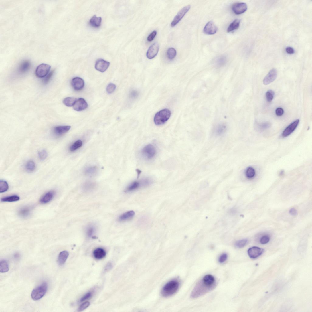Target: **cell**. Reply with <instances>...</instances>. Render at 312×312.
<instances>
[{
	"mask_svg": "<svg viewBox=\"0 0 312 312\" xmlns=\"http://www.w3.org/2000/svg\"><path fill=\"white\" fill-rule=\"evenodd\" d=\"M180 285L179 282L176 279L170 281L163 287L161 290L162 295L164 297L171 296L178 290Z\"/></svg>",
	"mask_w": 312,
	"mask_h": 312,
	"instance_id": "obj_1",
	"label": "cell"
},
{
	"mask_svg": "<svg viewBox=\"0 0 312 312\" xmlns=\"http://www.w3.org/2000/svg\"><path fill=\"white\" fill-rule=\"evenodd\" d=\"M171 112L167 109H165L156 113L154 117V122L156 125H163L171 117Z\"/></svg>",
	"mask_w": 312,
	"mask_h": 312,
	"instance_id": "obj_2",
	"label": "cell"
},
{
	"mask_svg": "<svg viewBox=\"0 0 312 312\" xmlns=\"http://www.w3.org/2000/svg\"><path fill=\"white\" fill-rule=\"evenodd\" d=\"M48 285L46 282H44L37 286L31 292V297L33 300L37 301L41 299L46 294Z\"/></svg>",
	"mask_w": 312,
	"mask_h": 312,
	"instance_id": "obj_3",
	"label": "cell"
},
{
	"mask_svg": "<svg viewBox=\"0 0 312 312\" xmlns=\"http://www.w3.org/2000/svg\"><path fill=\"white\" fill-rule=\"evenodd\" d=\"M51 69V66L45 64H42L37 67L35 74L36 76L39 78L45 77L49 74Z\"/></svg>",
	"mask_w": 312,
	"mask_h": 312,
	"instance_id": "obj_4",
	"label": "cell"
},
{
	"mask_svg": "<svg viewBox=\"0 0 312 312\" xmlns=\"http://www.w3.org/2000/svg\"><path fill=\"white\" fill-rule=\"evenodd\" d=\"M141 153L146 159L149 160L154 158L156 154V150L154 146L151 144L148 145L143 149Z\"/></svg>",
	"mask_w": 312,
	"mask_h": 312,
	"instance_id": "obj_5",
	"label": "cell"
},
{
	"mask_svg": "<svg viewBox=\"0 0 312 312\" xmlns=\"http://www.w3.org/2000/svg\"><path fill=\"white\" fill-rule=\"evenodd\" d=\"M191 6L190 5H188L183 7L181 10L179 11L177 15L174 17L173 20L171 23V26L173 27L177 25L179 21H180L185 15L190 10Z\"/></svg>",
	"mask_w": 312,
	"mask_h": 312,
	"instance_id": "obj_6",
	"label": "cell"
},
{
	"mask_svg": "<svg viewBox=\"0 0 312 312\" xmlns=\"http://www.w3.org/2000/svg\"><path fill=\"white\" fill-rule=\"evenodd\" d=\"M151 183V181L148 179H146L141 182L135 181L132 183L127 187L126 190L127 192H130L135 190L140 187L148 186Z\"/></svg>",
	"mask_w": 312,
	"mask_h": 312,
	"instance_id": "obj_7",
	"label": "cell"
},
{
	"mask_svg": "<svg viewBox=\"0 0 312 312\" xmlns=\"http://www.w3.org/2000/svg\"><path fill=\"white\" fill-rule=\"evenodd\" d=\"M248 6L246 3H238L234 4L232 7V9L234 13L237 15H240L247 10Z\"/></svg>",
	"mask_w": 312,
	"mask_h": 312,
	"instance_id": "obj_8",
	"label": "cell"
},
{
	"mask_svg": "<svg viewBox=\"0 0 312 312\" xmlns=\"http://www.w3.org/2000/svg\"><path fill=\"white\" fill-rule=\"evenodd\" d=\"M300 121L297 119L288 125L282 132V136L283 138L289 136L293 132L299 125Z\"/></svg>",
	"mask_w": 312,
	"mask_h": 312,
	"instance_id": "obj_9",
	"label": "cell"
},
{
	"mask_svg": "<svg viewBox=\"0 0 312 312\" xmlns=\"http://www.w3.org/2000/svg\"><path fill=\"white\" fill-rule=\"evenodd\" d=\"M159 49V44L157 42L151 45L146 53V55L147 58L150 59L154 58L158 54Z\"/></svg>",
	"mask_w": 312,
	"mask_h": 312,
	"instance_id": "obj_10",
	"label": "cell"
},
{
	"mask_svg": "<svg viewBox=\"0 0 312 312\" xmlns=\"http://www.w3.org/2000/svg\"><path fill=\"white\" fill-rule=\"evenodd\" d=\"M110 64V63L109 62L102 59H100L96 61L95 68L98 71L104 72L107 70Z\"/></svg>",
	"mask_w": 312,
	"mask_h": 312,
	"instance_id": "obj_11",
	"label": "cell"
},
{
	"mask_svg": "<svg viewBox=\"0 0 312 312\" xmlns=\"http://www.w3.org/2000/svg\"><path fill=\"white\" fill-rule=\"evenodd\" d=\"M264 252L263 249L257 247H253L248 249V253L250 258L256 259L261 256Z\"/></svg>",
	"mask_w": 312,
	"mask_h": 312,
	"instance_id": "obj_12",
	"label": "cell"
},
{
	"mask_svg": "<svg viewBox=\"0 0 312 312\" xmlns=\"http://www.w3.org/2000/svg\"><path fill=\"white\" fill-rule=\"evenodd\" d=\"M277 75V70L275 68L272 69L264 78L263 81L264 84L267 85L272 83L275 81Z\"/></svg>",
	"mask_w": 312,
	"mask_h": 312,
	"instance_id": "obj_13",
	"label": "cell"
},
{
	"mask_svg": "<svg viewBox=\"0 0 312 312\" xmlns=\"http://www.w3.org/2000/svg\"><path fill=\"white\" fill-rule=\"evenodd\" d=\"M217 31L218 28L212 21L208 22L203 29L205 33L208 35H214L216 33Z\"/></svg>",
	"mask_w": 312,
	"mask_h": 312,
	"instance_id": "obj_14",
	"label": "cell"
},
{
	"mask_svg": "<svg viewBox=\"0 0 312 312\" xmlns=\"http://www.w3.org/2000/svg\"><path fill=\"white\" fill-rule=\"evenodd\" d=\"M88 105L84 99L80 98L77 100L73 106L74 109L77 111H81L86 109Z\"/></svg>",
	"mask_w": 312,
	"mask_h": 312,
	"instance_id": "obj_15",
	"label": "cell"
},
{
	"mask_svg": "<svg viewBox=\"0 0 312 312\" xmlns=\"http://www.w3.org/2000/svg\"><path fill=\"white\" fill-rule=\"evenodd\" d=\"M72 86L76 91L81 90L84 87V80L81 78L75 77L72 80Z\"/></svg>",
	"mask_w": 312,
	"mask_h": 312,
	"instance_id": "obj_16",
	"label": "cell"
},
{
	"mask_svg": "<svg viewBox=\"0 0 312 312\" xmlns=\"http://www.w3.org/2000/svg\"><path fill=\"white\" fill-rule=\"evenodd\" d=\"M55 195V192L51 191L47 192L40 198V202L42 204H46L53 200Z\"/></svg>",
	"mask_w": 312,
	"mask_h": 312,
	"instance_id": "obj_17",
	"label": "cell"
},
{
	"mask_svg": "<svg viewBox=\"0 0 312 312\" xmlns=\"http://www.w3.org/2000/svg\"><path fill=\"white\" fill-rule=\"evenodd\" d=\"M70 128V126H57L54 127L53 131L56 136H59L67 133Z\"/></svg>",
	"mask_w": 312,
	"mask_h": 312,
	"instance_id": "obj_18",
	"label": "cell"
},
{
	"mask_svg": "<svg viewBox=\"0 0 312 312\" xmlns=\"http://www.w3.org/2000/svg\"><path fill=\"white\" fill-rule=\"evenodd\" d=\"M228 129L227 125L223 123L217 125L214 130V134L217 136H220L224 134Z\"/></svg>",
	"mask_w": 312,
	"mask_h": 312,
	"instance_id": "obj_19",
	"label": "cell"
},
{
	"mask_svg": "<svg viewBox=\"0 0 312 312\" xmlns=\"http://www.w3.org/2000/svg\"><path fill=\"white\" fill-rule=\"evenodd\" d=\"M69 255L68 252L63 251L59 254L58 259V263L60 266H62L65 263Z\"/></svg>",
	"mask_w": 312,
	"mask_h": 312,
	"instance_id": "obj_20",
	"label": "cell"
},
{
	"mask_svg": "<svg viewBox=\"0 0 312 312\" xmlns=\"http://www.w3.org/2000/svg\"><path fill=\"white\" fill-rule=\"evenodd\" d=\"M102 18L101 17H97L94 15L89 21V23L92 27L94 28L100 27L101 24Z\"/></svg>",
	"mask_w": 312,
	"mask_h": 312,
	"instance_id": "obj_21",
	"label": "cell"
},
{
	"mask_svg": "<svg viewBox=\"0 0 312 312\" xmlns=\"http://www.w3.org/2000/svg\"><path fill=\"white\" fill-rule=\"evenodd\" d=\"M93 254L94 257L96 259H101L106 256V252L103 248H98L94 250Z\"/></svg>",
	"mask_w": 312,
	"mask_h": 312,
	"instance_id": "obj_22",
	"label": "cell"
},
{
	"mask_svg": "<svg viewBox=\"0 0 312 312\" xmlns=\"http://www.w3.org/2000/svg\"><path fill=\"white\" fill-rule=\"evenodd\" d=\"M202 281L206 286L211 287L213 285L215 282V279L211 275H207L203 277Z\"/></svg>",
	"mask_w": 312,
	"mask_h": 312,
	"instance_id": "obj_23",
	"label": "cell"
},
{
	"mask_svg": "<svg viewBox=\"0 0 312 312\" xmlns=\"http://www.w3.org/2000/svg\"><path fill=\"white\" fill-rule=\"evenodd\" d=\"M135 214V213L133 211L126 212L119 217V220L120 221H123L129 220L132 218L134 216Z\"/></svg>",
	"mask_w": 312,
	"mask_h": 312,
	"instance_id": "obj_24",
	"label": "cell"
},
{
	"mask_svg": "<svg viewBox=\"0 0 312 312\" xmlns=\"http://www.w3.org/2000/svg\"><path fill=\"white\" fill-rule=\"evenodd\" d=\"M31 66V64L29 61L27 60L23 61L21 64L19 68V71L21 73H24L29 69Z\"/></svg>",
	"mask_w": 312,
	"mask_h": 312,
	"instance_id": "obj_25",
	"label": "cell"
},
{
	"mask_svg": "<svg viewBox=\"0 0 312 312\" xmlns=\"http://www.w3.org/2000/svg\"><path fill=\"white\" fill-rule=\"evenodd\" d=\"M240 21L239 19H236L230 25L227 29V31L229 33L237 29L239 27Z\"/></svg>",
	"mask_w": 312,
	"mask_h": 312,
	"instance_id": "obj_26",
	"label": "cell"
},
{
	"mask_svg": "<svg viewBox=\"0 0 312 312\" xmlns=\"http://www.w3.org/2000/svg\"><path fill=\"white\" fill-rule=\"evenodd\" d=\"M226 62V57L224 56H221L216 59L215 60V64L217 67H221L224 66Z\"/></svg>",
	"mask_w": 312,
	"mask_h": 312,
	"instance_id": "obj_27",
	"label": "cell"
},
{
	"mask_svg": "<svg viewBox=\"0 0 312 312\" xmlns=\"http://www.w3.org/2000/svg\"><path fill=\"white\" fill-rule=\"evenodd\" d=\"M9 271V266L7 261L5 260H1L0 261V272L5 273Z\"/></svg>",
	"mask_w": 312,
	"mask_h": 312,
	"instance_id": "obj_28",
	"label": "cell"
},
{
	"mask_svg": "<svg viewBox=\"0 0 312 312\" xmlns=\"http://www.w3.org/2000/svg\"><path fill=\"white\" fill-rule=\"evenodd\" d=\"M245 175L247 178L248 179H253L256 176V171L252 167H248L246 170Z\"/></svg>",
	"mask_w": 312,
	"mask_h": 312,
	"instance_id": "obj_29",
	"label": "cell"
},
{
	"mask_svg": "<svg viewBox=\"0 0 312 312\" xmlns=\"http://www.w3.org/2000/svg\"><path fill=\"white\" fill-rule=\"evenodd\" d=\"M26 171L29 172L34 171L36 168V165L35 162L32 160H30L26 163L25 166Z\"/></svg>",
	"mask_w": 312,
	"mask_h": 312,
	"instance_id": "obj_30",
	"label": "cell"
},
{
	"mask_svg": "<svg viewBox=\"0 0 312 312\" xmlns=\"http://www.w3.org/2000/svg\"><path fill=\"white\" fill-rule=\"evenodd\" d=\"M77 100L76 98L74 97H68L64 98L63 102L66 106L72 107L73 106Z\"/></svg>",
	"mask_w": 312,
	"mask_h": 312,
	"instance_id": "obj_31",
	"label": "cell"
},
{
	"mask_svg": "<svg viewBox=\"0 0 312 312\" xmlns=\"http://www.w3.org/2000/svg\"><path fill=\"white\" fill-rule=\"evenodd\" d=\"M20 199V198L19 196L13 195L2 198H1V201L3 202H12L18 201Z\"/></svg>",
	"mask_w": 312,
	"mask_h": 312,
	"instance_id": "obj_32",
	"label": "cell"
},
{
	"mask_svg": "<svg viewBox=\"0 0 312 312\" xmlns=\"http://www.w3.org/2000/svg\"><path fill=\"white\" fill-rule=\"evenodd\" d=\"M31 210V209L29 207H23L19 211V214L21 217H26L29 215Z\"/></svg>",
	"mask_w": 312,
	"mask_h": 312,
	"instance_id": "obj_33",
	"label": "cell"
},
{
	"mask_svg": "<svg viewBox=\"0 0 312 312\" xmlns=\"http://www.w3.org/2000/svg\"><path fill=\"white\" fill-rule=\"evenodd\" d=\"M97 170V168L96 166L90 167L86 168L84 172L87 175L92 176L96 173Z\"/></svg>",
	"mask_w": 312,
	"mask_h": 312,
	"instance_id": "obj_34",
	"label": "cell"
},
{
	"mask_svg": "<svg viewBox=\"0 0 312 312\" xmlns=\"http://www.w3.org/2000/svg\"><path fill=\"white\" fill-rule=\"evenodd\" d=\"M167 56L168 58L170 60L174 59L177 55V51L175 49L173 48H169L167 51Z\"/></svg>",
	"mask_w": 312,
	"mask_h": 312,
	"instance_id": "obj_35",
	"label": "cell"
},
{
	"mask_svg": "<svg viewBox=\"0 0 312 312\" xmlns=\"http://www.w3.org/2000/svg\"><path fill=\"white\" fill-rule=\"evenodd\" d=\"M83 143L81 140H78L76 141L70 148V150L71 152H73L82 146Z\"/></svg>",
	"mask_w": 312,
	"mask_h": 312,
	"instance_id": "obj_36",
	"label": "cell"
},
{
	"mask_svg": "<svg viewBox=\"0 0 312 312\" xmlns=\"http://www.w3.org/2000/svg\"><path fill=\"white\" fill-rule=\"evenodd\" d=\"M9 186L7 183L4 180L0 181V193L7 191L8 190Z\"/></svg>",
	"mask_w": 312,
	"mask_h": 312,
	"instance_id": "obj_37",
	"label": "cell"
},
{
	"mask_svg": "<svg viewBox=\"0 0 312 312\" xmlns=\"http://www.w3.org/2000/svg\"><path fill=\"white\" fill-rule=\"evenodd\" d=\"M248 242V240L246 239L239 240L235 243V247L238 248H243L247 244Z\"/></svg>",
	"mask_w": 312,
	"mask_h": 312,
	"instance_id": "obj_38",
	"label": "cell"
},
{
	"mask_svg": "<svg viewBox=\"0 0 312 312\" xmlns=\"http://www.w3.org/2000/svg\"><path fill=\"white\" fill-rule=\"evenodd\" d=\"M48 153L45 150H41L38 153L39 158L40 160L42 161L46 159L48 157Z\"/></svg>",
	"mask_w": 312,
	"mask_h": 312,
	"instance_id": "obj_39",
	"label": "cell"
},
{
	"mask_svg": "<svg viewBox=\"0 0 312 312\" xmlns=\"http://www.w3.org/2000/svg\"><path fill=\"white\" fill-rule=\"evenodd\" d=\"M275 93L272 90L268 91L266 93L267 100L268 102H271L275 96Z\"/></svg>",
	"mask_w": 312,
	"mask_h": 312,
	"instance_id": "obj_40",
	"label": "cell"
},
{
	"mask_svg": "<svg viewBox=\"0 0 312 312\" xmlns=\"http://www.w3.org/2000/svg\"><path fill=\"white\" fill-rule=\"evenodd\" d=\"M116 88V86L114 84L110 83L108 85L106 88V91L108 94H112L114 92Z\"/></svg>",
	"mask_w": 312,
	"mask_h": 312,
	"instance_id": "obj_41",
	"label": "cell"
},
{
	"mask_svg": "<svg viewBox=\"0 0 312 312\" xmlns=\"http://www.w3.org/2000/svg\"><path fill=\"white\" fill-rule=\"evenodd\" d=\"M271 126L270 123L269 122H265L263 123L258 124V128L260 130H264L269 128Z\"/></svg>",
	"mask_w": 312,
	"mask_h": 312,
	"instance_id": "obj_42",
	"label": "cell"
},
{
	"mask_svg": "<svg viewBox=\"0 0 312 312\" xmlns=\"http://www.w3.org/2000/svg\"><path fill=\"white\" fill-rule=\"evenodd\" d=\"M94 231H95V228L93 226H89L86 231L87 235L88 237H92L94 233Z\"/></svg>",
	"mask_w": 312,
	"mask_h": 312,
	"instance_id": "obj_43",
	"label": "cell"
},
{
	"mask_svg": "<svg viewBox=\"0 0 312 312\" xmlns=\"http://www.w3.org/2000/svg\"><path fill=\"white\" fill-rule=\"evenodd\" d=\"M270 238L268 235H264L263 236L260 240V242L263 244H266L269 242Z\"/></svg>",
	"mask_w": 312,
	"mask_h": 312,
	"instance_id": "obj_44",
	"label": "cell"
},
{
	"mask_svg": "<svg viewBox=\"0 0 312 312\" xmlns=\"http://www.w3.org/2000/svg\"><path fill=\"white\" fill-rule=\"evenodd\" d=\"M90 304L89 302L88 301L84 302L79 307L78 311H81L84 310L88 308Z\"/></svg>",
	"mask_w": 312,
	"mask_h": 312,
	"instance_id": "obj_45",
	"label": "cell"
},
{
	"mask_svg": "<svg viewBox=\"0 0 312 312\" xmlns=\"http://www.w3.org/2000/svg\"><path fill=\"white\" fill-rule=\"evenodd\" d=\"M92 295V293L91 292H89L84 295L80 300V302H83L86 301L90 298Z\"/></svg>",
	"mask_w": 312,
	"mask_h": 312,
	"instance_id": "obj_46",
	"label": "cell"
},
{
	"mask_svg": "<svg viewBox=\"0 0 312 312\" xmlns=\"http://www.w3.org/2000/svg\"><path fill=\"white\" fill-rule=\"evenodd\" d=\"M157 35V31H153L147 37V40L149 42L152 41L155 38Z\"/></svg>",
	"mask_w": 312,
	"mask_h": 312,
	"instance_id": "obj_47",
	"label": "cell"
},
{
	"mask_svg": "<svg viewBox=\"0 0 312 312\" xmlns=\"http://www.w3.org/2000/svg\"><path fill=\"white\" fill-rule=\"evenodd\" d=\"M228 257L227 254L226 253H224L220 256L219 259V261L220 263H224L226 261Z\"/></svg>",
	"mask_w": 312,
	"mask_h": 312,
	"instance_id": "obj_48",
	"label": "cell"
},
{
	"mask_svg": "<svg viewBox=\"0 0 312 312\" xmlns=\"http://www.w3.org/2000/svg\"><path fill=\"white\" fill-rule=\"evenodd\" d=\"M54 72L53 71H52L46 76L44 80V84H46L49 82L52 77V76Z\"/></svg>",
	"mask_w": 312,
	"mask_h": 312,
	"instance_id": "obj_49",
	"label": "cell"
},
{
	"mask_svg": "<svg viewBox=\"0 0 312 312\" xmlns=\"http://www.w3.org/2000/svg\"><path fill=\"white\" fill-rule=\"evenodd\" d=\"M275 112L277 116H281L283 115L284 113V110L282 108H278L276 110Z\"/></svg>",
	"mask_w": 312,
	"mask_h": 312,
	"instance_id": "obj_50",
	"label": "cell"
},
{
	"mask_svg": "<svg viewBox=\"0 0 312 312\" xmlns=\"http://www.w3.org/2000/svg\"><path fill=\"white\" fill-rule=\"evenodd\" d=\"M112 265L111 263H108L106 265L104 269V271L107 272L109 271L112 268Z\"/></svg>",
	"mask_w": 312,
	"mask_h": 312,
	"instance_id": "obj_51",
	"label": "cell"
},
{
	"mask_svg": "<svg viewBox=\"0 0 312 312\" xmlns=\"http://www.w3.org/2000/svg\"><path fill=\"white\" fill-rule=\"evenodd\" d=\"M287 53L289 54H293L295 53V50L293 48L291 47H288L286 49Z\"/></svg>",
	"mask_w": 312,
	"mask_h": 312,
	"instance_id": "obj_52",
	"label": "cell"
},
{
	"mask_svg": "<svg viewBox=\"0 0 312 312\" xmlns=\"http://www.w3.org/2000/svg\"><path fill=\"white\" fill-rule=\"evenodd\" d=\"M289 213L292 216H295L297 215V211L294 208H292L289 211Z\"/></svg>",
	"mask_w": 312,
	"mask_h": 312,
	"instance_id": "obj_53",
	"label": "cell"
},
{
	"mask_svg": "<svg viewBox=\"0 0 312 312\" xmlns=\"http://www.w3.org/2000/svg\"><path fill=\"white\" fill-rule=\"evenodd\" d=\"M137 92L135 91H133L131 93V96L132 97H136V96H137Z\"/></svg>",
	"mask_w": 312,
	"mask_h": 312,
	"instance_id": "obj_54",
	"label": "cell"
},
{
	"mask_svg": "<svg viewBox=\"0 0 312 312\" xmlns=\"http://www.w3.org/2000/svg\"><path fill=\"white\" fill-rule=\"evenodd\" d=\"M283 173H284V172H283V171H281V172L280 173V175H282V174H283Z\"/></svg>",
	"mask_w": 312,
	"mask_h": 312,
	"instance_id": "obj_55",
	"label": "cell"
}]
</instances>
